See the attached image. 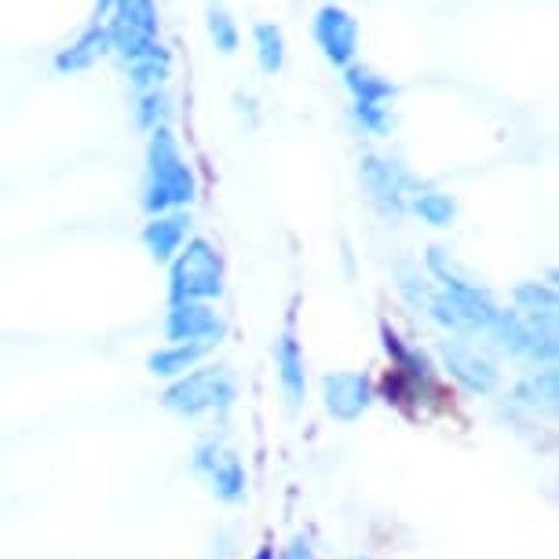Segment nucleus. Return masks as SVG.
<instances>
[{
    "instance_id": "f257e3e1",
    "label": "nucleus",
    "mask_w": 559,
    "mask_h": 559,
    "mask_svg": "<svg viewBox=\"0 0 559 559\" xmlns=\"http://www.w3.org/2000/svg\"><path fill=\"white\" fill-rule=\"evenodd\" d=\"M194 198H198L194 168L187 162L173 124H162V129H154L151 140H146L140 209L146 216L179 213V209H191Z\"/></svg>"
},
{
    "instance_id": "f03ea898",
    "label": "nucleus",
    "mask_w": 559,
    "mask_h": 559,
    "mask_svg": "<svg viewBox=\"0 0 559 559\" xmlns=\"http://www.w3.org/2000/svg\"><path fill=\"white\" fill-rule=\"evenodd\" d=\"M219 297H224V257L209 238H187L168 263V308L216 304Z\"/></svg>"
},
{
    "instance_id": "7ed1b4c3",
    "label": "nucleus",
    "mask_w": 559,
    "mask_h": 559,
    "mask_svg": "<svg viewBox=\"0 0 559 559\" xmlns=\"http://www.w3.org/2000/svg\"><path fill=\"white\" fill-rule=\"evenodd\" d=\"M428 278H436L439 289L453 300V308L461 311L468 333H490V325L498 322V314H501V304L493 300V293L487 286L464 278L450 263L447 249H439V246L428 249Z\"/></svg>"
},
{
    "instance_id": "20e7f679",
    "label": "nucleus",
    "mask_w": 559,
    "mask_h": 559,
    "mask_svg": "<svg viewBox=\"0 0 559 559\" xmlns=\"http://www.w3.org/2000/svg\"><path fill=\"white\" fill-rule=\"evenodd\" d=\"M103 26H107V37H110V56H118L124 67L162 45L157 0H118Z\"/></svg>"
},
{
    "instance_id": "39448f33",
    "label": "nucleus",
    "mask_w": 559,
    "mask_h": 559,
    "mask_svg": "<svg viewBox=\"0 0 559 559\" xmlns=\"http://www.w3.org/2000/svg\"><path fill=\"white\" fill-rule=\"evenodd\" d=\"M238 388L230 381V373L216 366H202V369H191V373L176 377L173 384L165 388L162 395V406L173 409L176 417H198V414H227L230 403H235Z\"/></svg>"
},
{
    "instance_id": "423d86ee",
    "label": "nucleus",
    "mask_w": 559,
    "mask_h": 559,
    "mask_svg": "<svg viewBox=\"0 0 559 559\" xmlns=\"http://www.w3.org/2000/svg\"><path fill=\"white\" fill-rule=\"evenodd\" d=\"M311 40L319 45L322 59L330 67L344 70L358 59V40H362V26L352 8H344L341 0H325L319 12L311 15Z\"/></svg>"
},
{
    "instance_id": "0eeeda50",
    "label": "nucleus",
    "mask_w": 559,
    "mask_h": 559,
    "mask_svg": "<svg viewBox=\"0 0 559 559\" xmlns=\"http://www.w3.org/2000/svg\"><path fill=\"white\" fill-rule=\"evenodd\" d=\"M358 176H362V187H366L373 209L388 219L403 216L406 198L420 187L403 165L392 162V157H381V154H362V162H358Z\"/></svg>"
},
{
    "instance_id": "6e6552de",
    "label": "nucleus",
    "mask_w": 559,
    "mask_h": 559,
    "mask_svg": "<svg viewBox=\"0 0 559 559\" xmlns=\"http://www.w3.org/2000/svg\"><path fill=\"white\" fill-rule=\"evenodd\" d=\"M490 336L498 341L501 352H509L515 358H526L534 366H552L556 362V330L552 325H537L531 319H523L520 311H504L498 314V322L490 325Z\"/></svg>"
},
{
    "instance_id": "1a4fd4ad",
    "label": "nucleus",
    "mask_w": 559,
    "mask_h": 559,
    "mask_svg": "<svg viewBox=\"0 0 559 559\" xmlns=\"http://www.w3.org/2000/svg\"><path fill=\"white\" fill-rule=\"evenodd\" d=\"M439 358H442V369H447L453 381H457L464 392H472V395H490L493 388L501 384L498 366H493L487 355H479L472 344L442 341L439 344Z\"/></svg>"
},
{
    "instance_id": "9d476101",
    "label": "nucleus",
    "mask_w": 559,
    "mask_h": 559,
    "mask_svg": "<svg viewBox=\"0 0 559 559\" xmlns=\"http://www.w3.org/2000/svg\"><path fill=\"white\" fill-rule=\"evenodd\" d=\"M194 472L209 483V490H213L219 501L235 504L246 498V472H241V461L230 450L219 447V442H202V447L194 450Z\"/></svg>"
},
{
    "instance_id": "9b49d317",
    "label": "nucleus",
    "mask_w": 559,
    "mask_h": 559,
    "mask_svg": "<svg viewBox=\"0 0 559 559\" xmlns=\"http://www.w3.org/2000/svg\"><path fill=\"white\" fill-rule=\"evenodd\" d=\"M381 333H384L388 355H392V362H395V384H403L409 399L436 395V366H431V358L420 352V347L403 344L392 330H388V325Z\"/></svg>"
},
{
    "instance_id": "f8f14e48",
    "label": "nucleus",
    "mask_w": 559,
    "mask_h": 559,
    "mask_svg": "<svg viewBox=\"0 0 559 559\" xmlns=\"http://www.w3.org/2000/svg\"><path fill=\"white\" fill-rule=\"evenodd\" d=\"M227 333V322L219 319L213 304H173L165 314V336L168 344H191V341H213Z\"/></svg>"
},
{
    "instance_id": "ddd939ff",
    "label": "nucleus",
    "mask_w": 559,
    "mask_h": 559,
    "mask_svg": "<svg viewBox=\"0 0 559 559\" xmlns=\"http://www.w3.org/2000/svg\"><path fill=\"white\" fill-rule=\"evenodd\" d=\"M322 403L330 417L352 425L373 406V384H369L366 373H330L322 381Z\"/></svg>"
},
{
    "instance_id": "4468645a",
    "label": "nucleus",
    "mask_w": 559,
    "mask_h": 559,
    "mask_svg": "<svg viewBox=\"0 0 559 559\" xmlns=\"http://www.w3.org/2000/svg\"><path fill=\"white\" fill-rule=\"evenodd\" d=\"M187 235H191V213L179 209V213L146 216V224L140 230V241H143V249L151 252L154 263H173L176 252L183 249Z\"/></svg>"
},
{
    "instance_id": "2eb2a0df",
    "label": "nucleus",
    "mask_w": 559,
    "mask_h": 559,
    "mask_svg": "<svg viewBox=\"0 0 559 559\" xmlns=\"http://www.w3.org/2000/svg\"><path fill=\"white\" fill-rule=\"evenodd\" d=\"M107 56H110L107 26H103V23H88L78 37L70 40L67 48L56 51V59H51V70L62 73V78H73V73L92 70L99 59H107Z\"/></svg>"
},
{
    "instance_id": "dca6fc26",
    "label": "nucleus",
    "mask_w": 559,
    "mask_h": 559,
    "mask_svg": "<svg viewBox=\"0 0 559 559\" xmlns=\"http://www.w3.org/2000/svg\"><path fill=\"white\" fill-rule=\"evenodd\" d=\"M274 362H278V381H282V392H286V403L293 409H300L304 392H308V369H304V352L293 330L282 333L278 347H274Z\"/></svg>"
},
{
    "instance_id": "f3484780",
    "label": "nucleus",
    "mask_w": 559,
    "mask_h": 559,
    "mask_svg": "<svg viewBox=\"0 0 559 559\" xmlns=\"http://www.w3.org/2000/svg\"><path fill=\"white\" fill-rule=\"evenodd\" d=\"M344 88L352 92V103H384V107H392L399 99V84L392 78H384L381 70H373L369 62H352V67H344Z\"/></svg>"
},
{
    "instance_id": "a211bd4d",
    "label": "nucleus",
    "mask_w": 559,
    "mask_h": 559,
    "mask_svg": "<svg viewBox=\"0 0 559 559\" xmlns=\"http://www.w3.org/2000/svg\"><path fill=\"white\" fill-rule=\"evenodd\" d=\"M213 341H191V344H168L162 347V352H154L151 358H146V369H151L154 377H183L191 373V369L202 362V358L213 352Z\"/></svg>"
},
{
    "instance_id": "6ab92c4d",
    "label": "nucleus",
    "mask_w": 559,
    "mask_h": 559,
    "mask_svg": "<svg viewBox=\"0 0 559 559\" xmlns=\"http://www.w3.org/2000/svg\"><path fill=\"white\" fill-rule=\"evenodd\" d=\"M512 311H520L523 319H531L537 325H552L556 330V314H559L556 289L542 286V282H523V286L512 289Z\"/></svg>"
},
{
    "instance_id": "aec40b11",
    "label": "nucleus",
    "mask_w": 559,
    "mask_h": 559,
    "mask_svg": "<svg viewBox=\"0 0 559 559\" xmlns=\"http://www.w3.org/2000/svg\"><path fill=\"white\" fill-rule=\"evenodd\" d=\"M252 51H257L260 73H267V78L282 73V67H286V29L271 23V19L252 23Z\"/></svg>"
},
{
    "instance_id": "412c9836",
    "label": "nucleus",
    "mask_w": 559,
    "mask_h": 559,
    "mask_svg": "<svg viewBox=\"0 0 559 559\" xmlns=\"http://www.w3.org/2000/svg\"><path fill=\"white\" fill-rule=\"evenodd\" d=\"M205 34L219 56H235L241 48V26L224 0H205Z\"/></svg>"
},
{
    "instance_id": "4be33fe9",
    "label": "nucleus",
    "mask_w": 559,
    "mask_h": 559,
    "mask_svg": "<svg viewBox=\"0 0 559 559\" xmlns=\"http://www.w3.org/2000/svg\"><path fill=\"white\" fill-rule=\"evenodd\" d=\"M406 209L417 213L428 227H450L457 219V202L447 191H436V187H417L414 194L406 198Z\"/></svg>"
},
{
    "instance_id": "5701e85b",
    "label": "nucleus",
    "mask_w": 559,
    "mask_h": 559,
    "mask_svg": "<svg viewBox=\"0 0 559 559\" xmlns=\"http://www.w3.org/2000/svg\"><path fill=\"white\" fill-rule=\"evenodd\" d=\"M129 84L135 88V96L140 92H151V88H162V84L173 78V51H168L165 45H157L154 51H146L143 59L129 62Z\"/></svg>"
},
{
    "instance_id": "b1692460",
    "label": "nucleus",
    "mask_w": 559,
    "mask_h": 559,
    "mask_svg": "<svg viewBox=\"0 0 559 559\" xmlns=\"http://www.w3.org/2000/svg\"><path fill=\"white\" fill-rule=\"evenodd\" d=\"M515 399H520L523 406H542V409H556V399H559V377L552 366L545 369H534L531 377H523L520 384H515Z\"/></svg>"
},
{
    "instance_id": "393cba45",
    "label": "nucleus",
    "mask_w": 559,
    "mask_h": 559,
    "mask_svg": "<svg viewBox=\"0 0 559 559\" xmlns=\"http://www.w3.org/2000/svg\"><path fill=\"white\" fill-rule=\"evenodd\" d=\"M168 114H173V99H168L165 88H151L135 96V129L151 135L154 129L168 124Z\"/></svg>"
},
{
    "instance_id": "a878e982",
    "label": "nucleus",
    "mask_w": 559,
    "mask_h": 559,
    "mask_svg": "<svg viewBox=\"0 0 559 559\" xmlns=\"http://www.w3.org/2000/svg\"><path fill=\"white\" fill-rule=\"evenodd\" d=\"M399 289H403V297L414 304L417 311H425V304L436 286H431L428 274H420L417 263H399Z\"/></svg>"
},
{
    "instance_id": "bb28decb",
    "label": "nucleus",
    "mask_w": 559,
    "mask_h": 559,
    "mask_svg": "<svg viewBox=\"0 0 559 559\" xmlns=\"http://www.w3.org/2000/svg\"><path fill=\"white\" fill-rule=\"evenodd\" d=\"M352 118L362 124V132L369 135H388L395 124V114L392 107H384V103H352Z\"/></svg>"
},
{
    "instance_id": "cd10ccee",
    "label": "nucleus",
    "mask_w": 559,
    "mask_h": 559,
    "mask_svg": "<svg viewBox=\"0 0 559 559\" xmlns=\"http://www.w3.org/2000/svg\"><path fill=\"white\" fill-rule=\"evenodd\" d=\"M282 559H314V548L308 537H293L286 545V552H282Z\"/></svg>"
},
{
    "instance_id": "c85d7f7f",
    "label": "nucleus",
    "mask_w": 559,
    "mask_h": 559,
    "mask_svg": "<svg viewBox=\"0 0 559 559\" xmlns=\"http://www.w3.org/2000/svg\"><path fill=\"white\" fill-rule=\"evenodd\" d=\"M114 4H118V0H96V4H92V23H107Z\"/></svg>"
},
{
    "instance_id": "c756f323",
    "label": "nucleus",
    "mask_w": 559,
    "mask_h": 559,
    "mask_svg": "<svg viewBox=\"0 0 559 559\" xmlns=\"http://www.w3.org/2000/svg\"><path fill=\"white\" fill-rule=\"evenodd\" d=\"M252 559H274V548H271V545H263V548H260V552H257V556H252Z\"/></svg>"
},
{
    "instance_id": "7c9ffc66",
    "label": "nucleus",
    "mask_w": 559,
    "mask_h": 559,
    "mask_svg": "<svg viewBox=\"0 0 559 559\" xmlns=\"http://www.w3.org/2000/svg\"><path fill=\"white\" fill-rule=\"evenodd\" d=\"M355 559H369V556H355Z\"/></svg>"
}]
</instances>
